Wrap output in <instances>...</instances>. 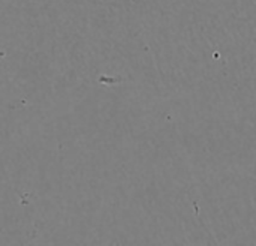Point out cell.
I'll use <instances>...</instances> for the list:
<instances>
[]
</instances>
